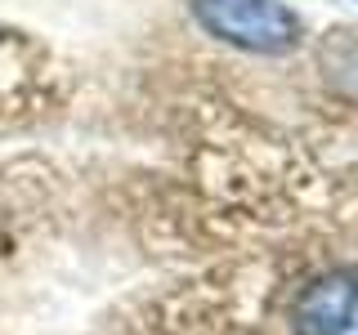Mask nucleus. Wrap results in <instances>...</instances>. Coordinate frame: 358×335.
I'll return each mask as SVG.
<instances>
[{
	"label": "nucleus",
	"mask_w": 358,
	"mask_h": 335,
	"mask_svg": "<svg viewBox=\"0 0 358 335\" xmlns=\"http://www.w3.org/2000/svg\"><path fill=\"white\" fill-rule=\"evenodd\" d=\"M318 72L336 98L358 107V31L354 27H336L318 45Z\"/></svg>",
	"instance_id": "nucleus-3"
},
{
	"label": "nucleus",
	"mask_w": 358,
	"mask_h": 335,
	"mask_svg": "<svg viewBox=\"0 0 358 335\" xmlns=\"http://www.w3.org/2000/svg\"><path fill=\"white\" fill-rule=\"evenodd\" d=\"M296 335H350L358 322V273H336L318 277L305 295L296 299Z\"/></svg>",
	"instance_id": "nucleus-2"
},
{
	"label": "nucleus",
	"mask_w": 358,
	"mask_h": 335,
	"mask_svg": "<svg viewBox=\"0 0 358 335\" xmlns=\"http://www.w3.org/2000/svg\"><path fill=\"white\" fill-rule=\"evenodd\" d=\"M193 18L206 36L246 54H291L300 45V18L282 0H193Z\"/></svg>",
	"instance_id": "nucleus-1"
}]
</instances>
